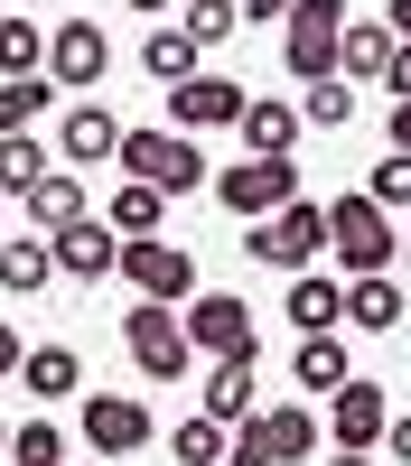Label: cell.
<instances>
[{"label": "cell", "instance_id": "74e56055", "mask_svg": "<svg viewBox=\"0 0 411 466\" xmlns=\"http://www.w3.org/2000/svg\"><path fill=\"white\" fill-rule=\"evenodd\" d=\"M19 355H28V345H19V327H0V373H19Z\"/></svg>", "mask_w": 411, "mask_h": 466}, {"label": "cell", "instance_id": "6da1fadb", "mask_svg": "<svg viewBox=\"0 0 411 466\" xmlns=\"http://www.w3.org/2000/svg\"><path fill=\"white\" fill-rule=\"evenodd\" d=\"M122 177L131 187H149V197H187V187H206L215 168H206V149L187 140V131H122Z\"/></svg>", "mask_w": 411, "mask_h": 466}, {"label": "cell", "instance_id": "7402d4cb", "mask_svg": "<svg viewBox=\"0 0 411 466\" xmlns=\"http://www.w3.org/2000/svg\"><path fill=\"white\" fill-rule=\"evenodd\" d=\"M47 280H57L47 233H0V289H10V299H37Z\"/></svg>", "mask_w": 411, "mask_h": 466}, {"label": "cell", "instance_id": "9c48e42d", "mask_svg": "<svg viewBox=\"0 0 411 466\" xmlns=\"http://www.w3.org/2000/svg\"><path fill=\"white\" fill-rule=\"evenodd\" d=\"M290 37H281V66L299 75V85H318V75H336V28H346L355 10L346 0H290Z\"/></svg>", "mask_w": 411, "mask_h": 466}, {"label": "cell", "instance_id": "ab89813d", "mask_svg": "<svg viewBox=\"0 0 411 466\" xmlns=\"http://www.w3.org/2000/svg\"><path fill=\"white\" fill-rule=\"evenodd\" d=\"M384 28H393V37H411V0H393V10H384Z\"/></svg>", "mask_w": 411, "mask_h": 466}, {"label": "cell", "instance_id": "60d3db41", "mask_svg": "<svg viewBox=\"0 0 411 466\" xmlns=\"http://www.w3.org/2000/svg\"><path fill=\"white\" fill-rule=\"evenodd\" d=\"M122 10H131V19H169V0H122Z\"/></svg>", "mask_w": 411, "mask_h": 466}, {"label": "cell", "instance_id": "5b68a950", "mask_svg": "<svg viewBox=\"0 0 411 466\" xmlns=\"http://www.w3.org/2000/svg\"><path fill=\"white\" fill-rule=\"evenodd\" d=\"M131 280V299H159V308H187L197 299V252L169 243V233H149V243H122V261H112Z\"/></svg>", "mask_w": 411, "mask_h": 466}, {"label": "cell", "instance_id": "f6af8a7d", "mask_svg": "<svg viewBox=\"0 0 411 466\" xmlns=\"http://www.w3.org/2000/svg\"><path fill=\"white\" fill-rule=\"evenodd\" d=\"M85 466H103V457H85Z\"/></svg>", "mask_w": 411, "mask_h": 466}, {"label": "cell", "instance_id": "f35d334b", "mask_svg": "<svg viewBox=\"0 0 411 466\" xmlns=\"http://www.w3.org/2000/svg\"><path fill=\"white\" fill-rule=\"evenodd\" d=\"M234 10H243V28H252V19H281L290 0H234Z\"/></svg>", "mask_w": 411, "mask_h": 466}, {"label": "cell", "instance_id": "e575fe53", "mask_svg": "<svg viewBox=\"0 0 411 466\" xmlns=\"http://www.w3.org/2000/svg\"><path fill=\"white\" fill-rule=\"evenodd\" d=\"M384 94L411 103V37H393V66H384Z\"/></svg>", "mask_w": 411, "mask_h": 466}, {"label": "cell", "instance_id": "f1b7e54d", "mask_svg": "<svg viewBox=\"0 0 411 466\" xmlns=\"http://www.w3.org/2000/svg\"><path fill=\"white\" fill-rule=\"evenodd\" d=\"M19 75H47V28L0 19V85H19Z\"/></svg>", "mask_w": 411, "mask_h": 466}, {"label": "cell", "instance_id": "277c9868", "mask_svg": "<svg viewBox=\"0 0 411 466\" xmlns=\"http://www.w3.org/2000/svg\"><path fill=\"white\" fill-rule=\"evenodd\" d=\"M178 336H187V355H262V336H252V308L234 299V289H197L178 308Z\"/></svg>", "mask_w": 411, "mask_h": 466}, {"label": "cell", "instance_id": "836d02e7", "mask_svg": "<svg viewBox=\"0 0 411 466\" xmlns=\"http://www.w3.org/2000/svg\"><path fill=\"white\" fill-rule=\"evenodd\" d=\"M169 448H178V466H224V420H206V410H187Z\"/></svg>", "mask_w": 411, "mask_h": 466}, {"label": "cell", "instance_id": "5bb4252c", "mask_svg": "<svg viewBox=\"0 0 411 466\" xmlns=\"http://www.w3.org/2000/svg\"><path fill=\"white\" fill-rule=\"evenodd\" d=\"M47 252H57V280H103L112 261H122V243H112V224L103 215H75L47 233Z\"/></svg>", "mask_w": 411, "mask_h": 466}, {"label": "cell", "instance_id": "3957f363", "mask_svg": "<svg viewBox=\"0 0 411 466\" xmlns=\"http://www.w3.org/2000/svg\"><path fill=\"white\" fill-rule=\"evenodd\" d=\"M243 233H252V243H243L252 261H272V270H309V261L327 252V206H318V197H290L281 215H262V224H243Z\"/></svg>", "mask_w": 411, "mask_h": 466}, {"label": "cell", "instance_id": "ba28073f", "mask_svg": "<svg viewBox=\"0 0 411 466\" xmlns=\"http://www.w3.org/2000/svg\"><path fill=\"white\" fill-rule=\"evenodd\" d=\"M206 187H215V206L234 215V224H262V215H281L299 197V159H234V168L206 177Z\"/></svg>", "mask_w": 411, "mask_h": 466}, {"label": "cell", "instance_id": "83f0119b", "mask_svg": "<svg viewBox=\"0 0 411 466\" xmlns=\"http://www.w3.org/2000/svg\"><path fill=\"white\" fill-rule=\"evenodd\" d=\"M290 112H299V131H346V122H355V85H336V75H318V85L299 94Z\"/></svg>", "mask_w": 411, "mask_h": 466}, {"label": "cell", "instance_id": "b9f144b4", "mask_svg": "<svg viewBox=\"0 0 411 466\" xmlns=\"http://www.w3.org/2000/svg\"><path fill=\"white\" fill-rule=\"evenodd\" d=\"M327 466H374V457L365 448H327Z\"/></svg>", "mask_w": 411, "mask_h": 466}, {"label": "cell", "instance_id": "7bdbcfd3", "mask_svg": "<svg viewBox=\"0 0 411 466\" xmlns=\"http://www.w3.org/2000/svg\"><path fill=\"white\" fill-rule=\"evenodd\" d=\"M393 261H402V280H411V233H402V243H393Z\"/></svg>", "mask_w": 411, "mask_h": 466}, {"label": "cell", "instance_id": "f546056e", "mask_svg": "<svg viewBox=\"0 0 411 466\" xmlns=\"http://www.w3.org/2000/svg\"><path fill=\"white\" fill-rule=\"evenodd\" d=\"M355 197H365V206H384V215H402V206H411V149H384V159L365 168Z\"/></svg>", "mask_w": 411, "mask_h": 466}, {"label": "cell", "instance_id": "30bf717a", "mask_svg": "<svg viewBox=\"0 0 411 466\" xmlns=\"http://www.w3.org/2000/svg\"><path fill=\"white\" fill-rule=\"evenodd\" d=\"M103 75H112L103 19H57V28H47V85H57V94H103Z\"/></svg>", "mask_w": 411, "mask_h": 466}, {"label": "cell", "instance_id": "1f68e13d", "mask_svg": "<svg viewBox=\"0 0 411 466\" xmlns=\"http://www.w3.org/2000/svg\"><path fill=\"white\" fill-rule=\"evenodd\" d=\"M0 457H10V466H66V430H57V420H19Z\"/></svg>", "mask_w": 411, "mask_h": 466}, {"label": "cell", "instance_id": "8fae6325", "mask_svg": "<svg viewBox=\"0 0 411 466\" xmlns=\"http://www.w3.org/2000/svg\"><path fill=\"white\" fill-rule=\"evenodd\" d=\"M384 420H393V392H384V382L346 373V382L327 392V439H336V448H384Z\"/></svg>", "mask_w": 411, "mask_h": 466}, {"label": "cell", "instance_id": "d4e9b609", "mask_svg": "<svg viewBox=\"0 0 411 466\" xmlns=\"http://www.w3.org/2000/svg\"><path fill=\"white\" fill-rule=\"evenodd\" d=\"M234 131H243V159H290V149H299V112H290V103H262V94H252Z\"/></svg>", "mask_w": 411, "mask_h": 466}, {"label": "cell", "instance_id": "9a60e30c", "mask_svg": "<svg viewBox=\"0 0 411 466\" xmlns=\"http://www.w3.org/2000/svg\"><path fill=\"white\" fill-rule=\"evenodd\" d=\"M252 392H262V355H224V364L206 373L197 410H206V420H224V430H234V420H252V410H262Z\"/></svg>", "mask_w": 411, "mask_h": 466}, {"label": "cell", "instance_id": "4dcf8cb0", "mask_svg": "<svg viewBox=\"0 0 411 466\" xmlns=\"http://www.w3.org/2000/svg\"><path fill=\"white\" fill-rule=\"evenodd\" d=\"M47 103H57V85H47V75H19V85H0V140H19Z\"/></svg>", "mask_w": 411, "mask_h": 466}, {"label": "cell", "instance_id": "ac0fdd59", "mask_svg": "<svg viewBox=\"0 0 411 466\" xmlns=\"http://www.w3.org/2000/svg\"><path fill=\"white\" fill-rule=\"evenodd\" d=\"M19 382H28V401H75L85 392V355H75V345H28Z\"/></svg>", "mask_w": 411, "mask_h": 466}, {"label": "cell", "instance_id": "484cf974", "mask_svg": "<svg viewBox=\"0 0 411 466\" xmlns=\"http://www.w3.org/2000/svg\"><path fill=\"white\" fill-rule=\"evenodd\" d=\"M159 215H169V197H149V187H112L103 197V224H112V243H149V233H159Z\"/></svg>", "mask_w": 411, "mask_h": 466}, {"label": "cell", "instance_id": "d6986e66", "mask_svg": "<svg viewBox=\"0 0 411 466\" xmlns=\"http://www.w3.org/2000/svg\"><path fill=\"white\" fill-rule=\"evenodd\" d=\"M281 308H290V327H299V336H336V327H346V280H318V270H299Z\"/></svg>", "mask_w": 411, "mask_h": 466}, {"label": "cell", "instance_id": "4316f807", "mask_svg": "<svg viewBox=\"0 0 411 466\" xmlns=\"http://www.w3.org/2000/svg\"><path fill=\"white\" fill-rule=\"evenodd\" d=\"M57 168V149L37 140V131H19V140H0V197H28L37 177Z\"/></svg>", "mask_w": 411, "mask_h": 466}, {"label": "cell", "instance_id": "4fadbf2b", "mask_svg": "<svg viewBox=\"0 0 411 466\" xmlns=\"http://www.w3.org/2000/svg\"><path fill=\"white\" fill-rule=\"evenodd\" d=\"M243 85H234V75H187V85L169 94V131H187V140H197V131H215V122H243Z\"/></svg>", "mask_w": 411, "mask_h": 466}, {"label": "cell", "instance_id": "8d00e7d4", "mask_svg": "<svg viewBox=\"0 0 411 466\" xmlns=\"http://www.w3.org/2000/svg\"><path fill=\"white\" fill-rule=\"evenodd\" d=\"M384 149H411V103H384Z\"/></svg>", "mask_w": 411, "mask_h": 466}, {"label": "cell", "instance_id": "7a4b0ae2", "mask_svg": "<svg viewBox=\"0 0 411 466\" xmlns=\"http://www.w3.org/2000/svg\"><path fill=\"white\" fill-rule=\"evenodd\" d=\"M393 243H402V224L384 206H365V197H327V252L346 261V280H365V270H393Z\"/></svg>", "mask_w": 411, "mask_h": 466}, {"label": "cell", "instance_id": "ee69618b", "mask_svg": "<svg viewBox=\"0 0 411 466\" xmlns=\"http://www.w3.org/2000/svg\"><path fill=\"white\" fill-rule=\"evenodd\" d=\"M0 448H10V420H0Z\"/></svg>", "mask_w": 411, "mask_h": 466}, {"label": "cell", "instance_id": "603a6c76", "mask_svg": "<svg viewBox=\"0 0 411 466\" xmlns=\"http://www.w3.org/2000/svg\"><path fill=\"white\" fill-rule=\"evenodd\" d=\"M197 56H206V47H197V37H187L178 19H169V28H149V37H140V66H149V85H159V94H178V85H187V75H206Z\"/></svg>", "mask_w": 411, "mask_h": 466}, {"label": "cell", "instance_id": "cb8c5ba5", "mask_svg": "<svg viewBox=\"0 0 411 466\" xmlns=\"http://www.w3.org/2000/svg\"><path fill=\"white\" fill-rule=\"evenodd\" d=\"M346 373H355L346 336H299V355H290V382H299V392H309V401H327V392H336V382H346Z\"/></svg>", "mask_w": 411, "mask_h": 466}, {"label": "cell", "instance_id": "44dd1931", "mask_svg": "<svg viewBox=\"0 0 411 466\" xmlns=\"http://www.w3.org/2000/svg\"><path fill=\"white\" fill-rule=\"evenodd\" d=\"M346 327H365V336H402V280H393V270L346 280Z\"/></svg>", "mask_w": 411, "mask_h": 466}, {"label": "cell", "instance_id": "2e32d148", "mask_svg": "<svg viewBox=\"0 0 411 466\" xmlns=\"http://www.w3.org/2000/svg\"><path fill=\"white\" fill-rule=\"evenodd\" d=\"M393 66V28L384 19H346L336 28V85H384Z\"/></svg>", "mask_w": 411, "mask_h": 466}, {"label": "cell", "instance_id": "d6a6232c", "mask_svg": "<svg viewBox=\"0 0 411 466\" xmlns=\"http://www.w3.org/2000/svg\"><path fill=\"white\" fill-rule=\"evenodd\" d=\"M178 28L197 37V47H224V37H243V10H234V0H187Z\"/></svg>", "mask_w": 411, "mask_h": 466}, {"label": "cell", "instance_id": "52a82bcc", "mask_svg": "<svg viewBox=\"0 0 411 466\" xmlns=\"http://www.w3.org/2000/svg\"><path fill=\"white\" fill-rule=\"evenodd\" d=\"M85 410H75V430H85V457H140L149 439H159V420H149V401H122V392H75Z\"/></svg>", "mask_w": 411, "mask_h": 466}, {"label": "cell", "instance_id": "ffe728a7", "mask_svg": "<svg viewBox=\"0 0 411 466\" xmlns=\"http://www.w3.org/2000/svg\"><path fill=\"white\" fill-rule=\"evenodd\" d=\"M19 206H28V233H57V224H75V215H94V197H85V177H75V168H47Z\"/></svg>", "mask_w": 411, "mask_h": 466}, {"label": "cell", "instance_id": "e0dca14e", "mask_svg": "<svg viewBox=\"0 0 411 466\" xmlns=\"http://www.w3.org/2000/svg\"><path fill=\"white\" fill-rule=\"evenodd\" d=\"M252 420H262L272 466H309V457H318V410H309V401H272V410H252Z\"/></svg>", "mask_w": 411, "mask_h": 466}, {"label": "cell", "instance_id": "8992f818", "mask_svg": "<svg viewBox=\"0 0 411 466\" xmlns=\"http://www.w3.org/2000/svg\"><path fill=\"white\" fill-rule=\"evenodd\" d=\"M122 345H131L140 382H187V373H197V355H187V336H178V308H159V299H131Z\"/></svg>", "mask_w": 411, "mask_h": 466}, {"label": "cell", "instance_id": "7c38bea8", "mask_svg": "<svg viewBox=\"0 0 411 466\" xmlns=\"http://www.w3.org/2000/svg\"><path fill=\"white\" fill-rule=\"evenodd\" d=\"M112 149H122V112L112 103H66V122H57V168H103Z\"/></svg>", "mask_w": 411, "mask_h": 466}, {"label": "cell", "instance_id": "d590c367", "mask_svg": "<svg viewBox=\"0 0 411 466\" xmlns=\"http://www.w3.org/2000/svg\"><path fill=\"white\" fill-rule=\"evenodd\" d=\"M384 448H393V466H411V410H393V420H384Z\"/></svg>", "mask_w": 411, "mask_h": 466}]
</instances>
